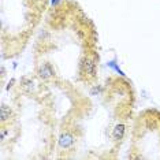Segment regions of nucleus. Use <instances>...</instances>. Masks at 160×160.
Listing matches in <instances>:
<instances>
[{
	"instance_id": "obj_2",
	"label": "nucleus",
	"mask_w": 160,
	"mask_h": 160,
	"mask_svg": "<svg viewBox=\"0 0 160 160\" xmlns=\"http://www.w3.org/2000/svg\"><path fill=\"white\" fill-rule=\"evenodd\" d=\"M39 74L41 78H49L53 75V70L52 67H51V64H48V63H45L44 66H41L40 67V71H39Z\"/></svg>"
},
{
	"instance_id": "obj_4",
	"label": "nucleus",
	"mask_w": 160,
	"mask_h": 160,
	"mask_svg": "<svg viewBox=\"0 0 160 160\" xmlns=\"http://www.w3.org/2000/svg\"><path fill=\"white\" fill-rule=\"evenodd\" d=\"M59 144H60V146H63V148H67V146H70L71 144H73V137H71L70 134H64V136L60 137Z\"/></svg>"
},
{
	"instance_id": "obj_7",
	"label": "nucleus",
	"mask_w": 160,
	"mask_h": 160,
	"mask_svg": "<svg viewBox=\"0 0 160 160\" xmlns=\"http://www.w3.org/2000/svg\"><path fill=\"white\" fill-rule=\"evenodd\" d=\"M59 2H60V0H52V4H58Z\"/></svg>"
},
{
	"instance_id": "obj_3",
	"label": "nucleus",
	"mask_w": 160,
	"mask_h": 160,
	"mask_svg": "<svg viewBox=\"0 0 160 160\" xmlns=\"http://www.w3.org/2000/svg\"><path fill=\"white\" fill-rule=\"evenodd\" d=\"M124 134V124H116L115 129H114V138L115 140H122V137H123Z\"/></svg>"
},
{
	"instance_id": "obj_1",
	"label": "nucleus",
	"mask_w": 160,
	"mask_h": 160,
	"mask_svg": "<svg viewBox=\"0 0 160 160\" xmlns=\"http://www.w3.org/2000/svg\"><path fill=\"white\" fill-rule=\"evenodd\" d=\"M82 70L86 75L89 77H95L96 74V64L92 59H85L82 62Z\"/></svg>"
},
{
	"instance_id": "obj_6",
	"label": "nucleus",
	"mask_w": 160,
	"mask_h": 160,
	"mask_svg": "<svg viewBox=\"0 0 160 160\" xmlns=\"http://www.w3.org/2000/svg\"><path fill=\"white\" fill-rule=\"evenodd\" d=\"M108 64H110V66H111V67H114V68H115V70H116V71H118V73H119V74H121V75H124V74H123V73H122V71H121V70H119V67H118V66H115V64H114V62H111V63H108Z\"/></svg>"
},
{
	"instance_id": "obj_5",
	"label": "nucleus",
	"mask_w": 160,
	"mask_h": 160,
	"mask_svg": "<svg viewBox=\"0 0 160 160\" xmlns=\"http://www.w3.org/2000/svg\"><path fill=\"white\" fill-rule=\"evenodd\" d=\"M11 115V111L6 105H2V122H6Z\"/></svg>"
}]
</instances>
